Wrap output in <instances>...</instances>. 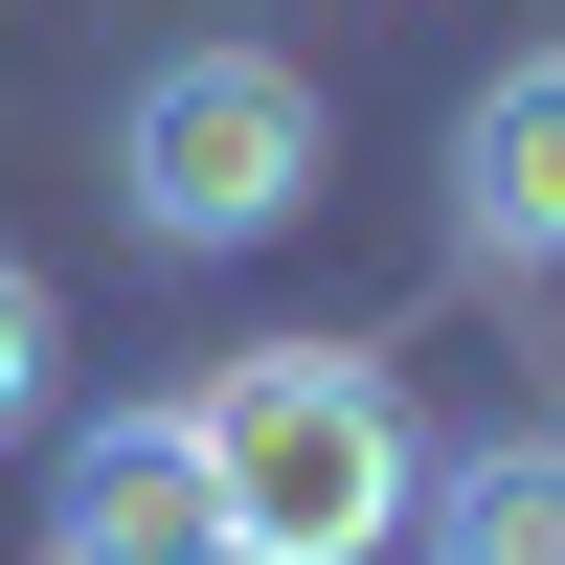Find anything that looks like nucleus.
I'll list each match as a JSON object with an SVG mask.
<instances>
[{
	"instance_id": "423d86ee",
	"label": "nucleus",
	"mask_w": 565,
	"mask_h": 565,
	"mask_svg": "<svg viewBox=\"0 0 565 565\" xmlns=\"http://www.w3.org/2000/svg\"><path fill=\"white\" fill-rule=\"evenodd\" d=\"M45 407H68V295H45L23 249H0V452H23Z\"/></svg>"
},
{
	"instance_id": "7ed1b4c3",
	"label": "nucleus",
	"mask_w": 565,
	"mask_h": 565,
	"mask_svg": "<svg viewBox=\"0 0 565 565\" xmlns=\"http://www.w3.org/2000/svg\"><path fill=\"white\" fill-rule=\"evenodd\" d=\"M226 498H204V452H181V407H90L68 452H45V565H181Z\"/></svg>"
},
{
	"instance_id": "f257e3e1",
	"label": "nucleus",
	"mask_w": 565,
	"mask_h": 565,
	"mask_svg": "<svg viewBox=\"0 0 565 565\" xmlns=\"http://www.w3.org/2000/svg\"><path fill=\"white\" fill-rule=\"evenodd\" d=\"M181 452H204L226 543H271V565H385L407 476H430V430H407V385L362 340H226L181 385Z\"/></svg>"
},
{
	"instance_id": "0eeeda50",
	"label": "nucleus",
	"mask_w": 565,
	"mask_h": 565,
	"mask_svg": "<svg viewBox=\"0 0 565 565\" xmlns=\"http://www.w3.org/2000/svg\"><path fill=\"white\" fill-rule=\"evenodd\" d=\"M181 565H271V543H226V521H204V543H181Z\"/></svg>"
},
{
	"instance_id": "20e7f679",
	"label": "nucleus",
	"mask_w": 565,
	"mask_h": 565,
	"mask_svg": "<svg viewBox=\"0 0 565 565\" xmlns=\"http://www.w3.org/2000/svg\"><path fill=\"white\" fill-rule=\"evenodd\" d=\"M452 249L476 271H565V45H521L452 114Z\"/></svg>"
},
{
	"instance_id": "39448f33",
	"label": "nucleus",
	"mask_w": 565,
	"mask_h": 565,
	"mask_svg": "<svg viewBox=\"0 0 565 565\" xmlns=\"http://www.w3.org/2000/svg\"><path fill=\"white\" fill-rule=\"evenodd\" d=\"M407 543L430 565H565V430H476L407 476Z\"/></svg>"
},
{
	"instance_id": "f03ea898",
	"label": "nucleus",
	"mask_w": 565,
	"mask_h": 565,
	"mask_svg": "<svg viewBox=\"0 0 565 565\" xmlns=\"http://www.w3.org/2000/svg\"><path fill=\"white\" fill-rule=\"evenodd\" d=\"M317 159H340V114H317L295 45H159L136 114H114V226L181 249V271H226V249H271L317 204Z\"/></svg>"
}]
</instances>
